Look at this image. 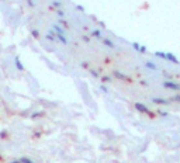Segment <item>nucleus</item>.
<instances>
[{
  "label": "nucleus",
  "mask_w": 180,
  "mask_h": 163,
  "mask_svg": "<svg viewBox=\"0 0 180 163\" xmlns=\"http://www.w3.org/2000/svg\"><path fill=\"white\" fill-rule=\"evenodd\" d=\"M7 138V131L3 130V131H0V139H6Z\"/></svg>",
  "instance_id": "39448f33"
},
{
  "label": "nucleus",
  "mask_w": 180,
  "mask_h": 163,
  "mask_svg": "<svg viewBox=\"0 0 180 163\" xmlns=\"http://www.w3.org/2000/svg\"><path fill=\"white\" fill-rule=\"evenodd\" d=\"M27 3H28V4H30V6H31V7H33V6H34V3H33V0H27Z\"/></svg>",
  "instance_id": "9b49d317"
},
{
  "label": "nucleus",
  "mask_w": 180,
  "mask_h": 163,
  "mask_svg": "<svg viewBox=\"0 0 180 163\" xmlns=\"http://www.w3.org/2000/svg\"><path fill=\"white\" fill-rule=\"evenodd\" d=\"M54 6H55V7H59V6H61V3H59V2H54Z\"/></svg>",
  "instance_id": "9d476101"
},
{
  "label": "nucleus",
  "mask_w": 180,
  "mask_h": 163,
  "mask_svg": "<svg viewBox=\"0 0 180 163\" xmlns=\"http://www.w3.org/2000/svg\"><path fill=\"white\" fill-rule=\"evenodd\" d=\"M31 34H33L34 38H40V33H38L37 30H33V31H31Z\"/></svg>",
  "instance_id": "0eeeda50"
},
{
  "label": "nucleus",
  "mask_w": 180,
  "mask_h": 163,
  "mask_svg": "<svg viewBox=\"0 0 180 163\" xmlns=\"http://www.w3.org/2000/svg\"><path fill=\"white\" fill-rule=\"evenodd\" d=\"M0 2H2V0H0Z\"/></svg>",
  "instance_id": "ddd939ff"
},
{
  "label": "nucleus",
  "mask_w": 180,
  "mask_h": 163,
  "mask_svg": "<svg viewBox=\"0 0 180 163\" xmlns=\"http://www.w3.org/2000/svg\"><path fill=\"white\" fill-rule=\"evenodd\" d=\"M14 65H15V68H17V70H20V72H23V70H24V65L21 64V60H20L19 56L14 58Z\"/></svg>",
  "instance_id": "f03ea898"
},
{
  "label": "nucleus",
  "mask_w": 180,
  "mask_h": 163,
  "mask_svg": "<svg viewBox=\"0 0 180 163\" xmlns=\"http://www.w3.org/2000/svg\"><path fill=\"white\" fill-rule=\"evenodd\" d=\"M46 39H49V41H55V34L54 33L48 34V35H46Z\"/></svg>",
  "instance_id": "423d86ee"
},
{
  "label": "nucleus",
  "mask_w": 180,
  "mask_h": 163,
  "mask_svg": "<svg viewBox=\"0 0 180 163\" xmlns=\"http://www.w3.org/2000/svg\"><path fill=\"white\" fill-rule=\"evenodd\" d=\"M37 117H40V112H34V114H33V118H37Z\"/></svg>",
  "instance_id": "1a4fd4ad"
},
{
  "label": "nucleus",
  "mask_w": 180,
  "mask_h": 163,
  "mask_svg": "<svg viewBox=\"0 0 180 163\" xmlns=\"http://www.w3.org/2000/svg\"><path fill=\"white\" fill-rule=\"evenodd\" d=\"M10 163H21V160H20V159H14V160H11Z\"/></svg>",
  "instance_id": "6e6552de"
},
{
  "label": "nucleus",
  "mask_w": 180,
  "mask_h": 163,
  "mask_svg": "<svg viewBox=\"0 0 180 163\" xmlns=\"http://www.w3.org/2000/svg\"><path fill=\"white\" fill-rule=\"evenodd\" d=\"M135 108H137L138 111H141V112H145V114H151V112H149V108H148L147 106H142V103H137V104H135Z\"/></svg>",
  "instance_id": "f257e3e1"
},
{
  "label": "nucleus",
  "mask_w": 180,
  "mask_h": 163,
  "mask_svg": "<svg viewBox=\"0 0 180 163\" xmlns=\"http://www.w3.org/2000/svg\"><path fill=\"white\" fill-rule=\"evenodd\" d=\"M166 87H170V89H177V90H180V85L179 83H172V82H166L165 83Z\"/></svg>",
  "instance_id": "7ed1b4c3"
},
{
  "label": "nucleus",
  "mask_w": 180,
  "mask_h": 163,
  "mask_svg": "<svg viewBox=\"0 0 180 163\" xmlns=\"http://www.w3.org/2000/svg\"><path fill=\"white\" fill-rule=\"evenodd\" d=\"M21 163H34V160L33 159H30V157H21Z\"/></svg>",
  "instance_id": "20e7f679"
},
{
  "label": "nucleus",
  "mask_w": 180,
  "mask_h": 163,
  "mask_svg": "<svg viewBox=\"0 0 180 163\" xmlns=\"http://www.w3.org/2000/svg\"><path fill=\"white\" fill-rule=\"evenodd\" d=\"M174 100H177V101H180V96H176V97H174Z\"/></svg>",
  "instance_id": "f8f14e48"
}]
</instances>
